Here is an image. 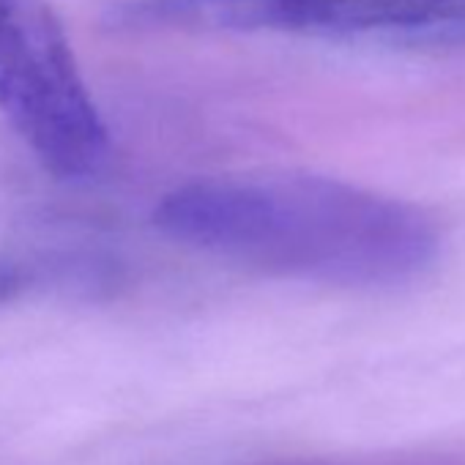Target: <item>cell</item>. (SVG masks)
Listing matches in <instances>:
<instances>
[{"label":"cell","instance_id":"7a4b0ae2","mask_svg":"<svg viewBox=\"0 0 465 465\" xmlns=\"http://www.w3.org/2000/svg\"><path fill=\"white\" fill-rule=\"evenodd\" d=\"M0 115L61 181L110 162V132L47 0H0Z\"/></svg>","mask_w":465,"mask_h":465},{"label":"cell","instance_id":"277c9868","mask_svg":"<svg viewBox=\"0 0 465 465\" xmlns=\"http://www.w3.org/2000/svg\"><path fill=\"white\" fill-rule=\"evenodd\" d=\"M23 288H25V274L17 266L0 261V307H6L12 299H17Z\"/></svg>","mask_w":465,"mask_h":465},{"label":"cell","instance_id":"3957f363","mask_svg":"<svg viewBox=\"0 0 465 465\" xmlns=\"http://www.w3.org/2000/svg\"><path fill=\"white\" fill-rule=\"evenodd\" d=\"M118 23L159 31L413 34L465 28V0H126Z\"/></svg>","mask_w":465,"mask_h":465},{"label":"cell","instance_id":"6da1fadb","mask_svg":"<svg viewBox=\"0 0 465 465\" xmlns=\"http://www.w3.org/2000/svg\"><path fill=\"white\" fill-rule=\"evenodd\" d=\"M167 239L261 274L397 288L438 258V227L416 205L310 173L189 181L153 211Z\"/></svg>","mask_w":465,"mask_h":465}]
</instances>
